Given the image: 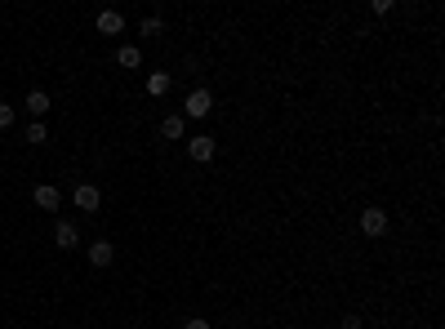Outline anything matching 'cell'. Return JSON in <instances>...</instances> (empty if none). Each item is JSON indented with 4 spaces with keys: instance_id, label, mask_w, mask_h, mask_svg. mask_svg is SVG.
Returning <instances> with one entry per match:
<instances>
[{
    "instance_id": "cell-13",
    "label": "cell",
    "mask_w": 445,
    "mask_h": 329,
    "mask_svg": "<svg viewBox=\"0 0 445 329\" xmlns=\"http://www.w3.org/2000/svg\"><path fill=\"white\" fill-rule=\"evenodd\" d=\"M45 138H50V134H45V125H27V143H45Z\"/></svg>"
},
{
    "instance_id": "cell-16",
    "label": "cell",
    "mask_w": 445,
    "mask_h": 329,
    "mask_svg": "<svg viewBox=\"0 0 445 329\" xmlns=\"http://www.w3.org/2000/svg\"><path fill=\"white\" fill-rule=\"evenodd\" d=\"M183 329H210V321H196L192 316V321H183Z\"/></svg>"
},
{
    "instance_id": "cell-10",
    "label": "cell",
    "mask_w": 445,
    "mask_h": 329,
    "mask_svg": "<svg viewBox=\"0 0 445 329\" xmlns=\"http://www.w3.org/2000/svg\"><path fill=\"white\" fill-rule=\"evenodd\" d=\"M27 111H32V116H45V111H50V93L32 89V93H27Z\"/></svg>"
},
{
    "instance_id": "cell-1",
    "label": "cell",
    "mask_w": 445,
    "mask_h": 329,
    "mask_svg": "<svg viewBox=\"0 0 445 329\" xmlns=\"http://www.w3.org/2000/svg\"><path fill=\"white\" fill-rule=\"evenodd\" d=\"M187 116H196V120H205V116H210V111H214V93L210 89H192V93H187Z\"/></svg>"
},
{
    "instance_id": "cell-8",
    "label": "cell",
    "mask_w": 445,
    "mask_h": 329,
    "mask_svg": "<svg viewBox=\"0 0 445 329\" xmlns=\"http://www.w3.org/2000/svg\"><path fill=\"white\" fill-rule=\"evenodd\" d=\"M111 258H116V249H111L107 240H94V245H89V262H94V267H107Z\"/></svg>"
},
{
    "instance_id": "cell-5",
    "label": "cell",
    "mask_w": 445,
    "mask_h": 329,
    "mask_svg": "<svg viewBox=\"0 0 445 329\" xmlns=\"http://www.w3.org/2000/svg\"><path fill=\"white\" fill-rule=\"evenodd\" d=\"M54 245H58V249H76V245H80L76 223H58V227H54Z\"/></svg>"
},
{
    "instance_id": "cell-12",
    "label": "cell",
    "mask_w": 445,
    "mask_h": 329,
    "mask_svg": "<svg viewBox=\"0 0 445 329\" xmlns=\"http://www.w3.org/2000/svg\"><path fill=\"white\" fill-rule=\"evenodd\" d=\"M169 89V76H165V71H151V76H147V93H165Z\"/></svg>"
},
{
    "instance_id": "cell-17",
    "label": "cell",
    "mask_w": 445,
    "mask_h": 329,
    "mask_svg": "<svg viewBox=\"0 0 445 329\" xmlns=\"http://www.w3.org/2000/svg\"><path fill=\"white\" fill-rule=\"evenodd\" d=\"M343 329H361V316H343Z\"/></svg>"
},
{
    "instance_id": "cell-6",
    "label": "cell",
    "mask_w": 445,
    "mask_h": 329,
    "mask_svg": "<svg viewBox=\"0 0 445 329\" xmlns=\"http://www.w3.org/2000/svg\"><path fill=\"white\" fill-rule=\"evenodd\" d=\"M98 32L102 36H120V32H125V18H120L116 9H102V14H98Z\"/></svg>"
},
{
    "instance_id": "cell-14",
    "label": "cell",
    "mask_w": 445,
    "mask_h": 329,
    "mask_svg": "<svg viewBox=\"0 0 445 329\" xmlns=\"http://www.w3.org/2000/svg\"><path fill=\"white\" fill-rule=\"evenodd\" d=\"M143 36H160V18H143V27H138Z\"/></svg>"
},
{
    "instance_id": "cell-3",
    "label": "cell",
    "mask_w": 445,
    "mask_h": 329,
    "mask_svg": "<svg viewBox=\"0 0 445 329\" xmlns=\"http://www.w3.org/2000/svg\"><path fill=\"white\" fill-rule=\"evenodd\" d=\"M214 147H219V143H214V138L210 134H196V138H187V156H192V161H214Z\"/></svg>"
},
{
    "instance_id": "cell-11",
    "label": "cell",
    "mask_w": 445,
    "mask_h": 329,
    "mask_svg": "<svg viewBox=\"0 0 445 329\" xmlns=\"http://www.w3.org/2000/svg\"><path fill=\"white\" fill-rule=\"evenodd\" d=\"M183 129H187L183 116H165V120H160V134H165V138H183Z\"/></svg>"
},
{
    "instance_id": "cell-2",
    "label": "cell",
    "mask_w": 445,
    "mask_h": 329,
    "mask_svg": "<svg viewBox=\"0 0 445 329\" xmlns=\"http://www.w3.org/2000/svg\"><path fill=\"white\" fill-rule=\"evenodd\" d=\"M361 231H365V236H383V231H387V214L378 209V205L361 209Z\"/></svg>"
},
{
    "instance_id": "cell-15",
    "label": "cell",
    "mask_w": 445,
    "mask_h": 329,
    "mask_svg": "<svg viewBox=\"0 0 445 329\" xmlns=\"http://www.w3.org/2000/svg\"><path fill=\"white\" fill-rule=\"evenodd\" d=\"M14 125V107H9V102H0V129H9Z\"/></svg>"
},
{
    "instance_id": "cell-7",
    "label": "cell",
    "mask_w": 445,
    "mask_h": 329,
    "mask_svg": "<svg viewBox=\"0 0 445 329\" xmlns=\"http://www.w3.org/2000/svg\"><path fill=\"white\" fill-rule=\"evenodd\" d=\"M36 205H41V209H58V205H63V192H58V187H50V183H45V187H36Z\"/></svg>"
},
{
    "instance_id": "cell-9",
    "label": "cell",
    "mask_w": 445,
    "mask_h": 329,
    "mask_svg": "<svg viewBox=\"0 0 445 329\" xmlns=\"http://www.w3.org/2000/svg\"><path fill=\"white\" fill-rule=\"evenodd\" d=\"M116 63H120V67H129V71H138V67H143V54H138V45H120Z\"/></svg>"
},
{
    "instance_id": "cell-4",
    "label": "cell",
    "mask_w": 445,
    "mask_h": 329,
    "mask_svg": "<svg viewBox=\"0 0 445 329\" xmlns=\"http://www.w3.org/2000/svg\"><path fill=\"white\" fill-rule=\"evenodd\" d=\"M72 201H76V209L94 214V209H98V201H102V196H98V187H94V183H80V187L72 192Z\"/></svg>"
}]
</instances>
